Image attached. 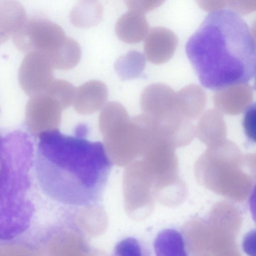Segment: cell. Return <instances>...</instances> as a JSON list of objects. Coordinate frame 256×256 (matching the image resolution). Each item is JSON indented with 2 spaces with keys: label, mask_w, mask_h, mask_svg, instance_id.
Instances as JSON below:
<instances>
[{
  "label": "cell",
  "mask_w": 256,
  "mask_h": 256,
  "mask_svg": "<svg viewBox=\"0 0 256 256\" xmlns=\"http://www.w3.org/2000/svg\"><path fill=\"white\" fill-rule=\"evenodd\" d=\"M157 256H186L184 242L182 234L177 230L166 229L160 232L154 242Z\"/></svg>",
  "instance_id": "obj_14"
},
{
  "label": "cell",
  "mask_w": 256,
  "mask_h": 256,
  "mask_svg": "<svg viewBox=\"0 0 256 256\" xmlns=\"http://www.w3.org/2000/svg\"><path fill=\"white\" fill-rule=\"evenodd\" d=\"M166 0H125L128 10L143 14L150 12L160 6Z\"/></svg>",
  "instance_id": "obj_20"
},
{
  "label": "cell",
  "mask_w": 256,
  "mask_h": 256,
  "mask_svg": "<svg viewBox=\"0 0 256 256\" xmlns=\"http://www.w3.org/2000/svg\"><path fill=\"white\" fill-rule=\"evenodd\" d=\"M178 107L187 119L196 118L202 112L206 103L204 92L197 86L184 88L176 94Z\"/></svg>",
  "instance_id": "obj_12"
},
{
  "label": "cell",
  "mask_w": 256,
  "mask_h": 256,
  "mask_svg": "<svg viewBox=\"0 0 256 256\" xmlns=\"http://www.w3.org/2000/svg\"><path fill=\"white\" fill-rule=\"evenodd\" d=\"M76 88L66 80L54 79L44 92L54 98L64 110L72 104Z\"/></svg>",
  "instance_id": "obj_18"
},
{
  "label": "cell",
  "mask_w": 256,
  "mask_h": 256,
  "mask_svg": "<svg viewBox=\"0 0 256 256\" xmlns=\"http://www.w3.org/2000/svg\"><path fill=\"white\" fill-rule=\"evenodd\" d=\"M228 0H196L203 10L210 12L222 10L228 6Z\"/></svg>",
  "instance_id": "obj_23"
},
{
  "label": "cell",
  "mask_w": 256,
  "mask_h": 256,
  "mask_svg": "<svg viewBox=\"0 0 256 256\" xmlns=\"http://www.w3.org/2000/svg\"><path fill=\"white\" fill-rule=\"evenodd\" d=\"M176 94L162 84H152L142 92L140 106L143 114L156 122L166 121L178 113Z\"/></svg>",
  "instance_id": "obj_6"
},
{
  "label": "cell",
  "mask_w": 256,
  "mask_h": 256,
  "mask_svg": "<svg viewBox=\"0 0 256 256\" xmlns=\"http://www.w3.org/2000/svg\"><path fill=\"white\" fill-rule=\"evenodd\" d=\"M197 132L199 136L206 134L225 135L226 125L218 110H211L204 114L198 124Z\"/></svg>",
  "instance_id": "obj_19"
},
{
  "label": "cell",
  "mask_w": 256,
  "mask_h": 256,
  "mask_svg": "<svg viewBox=\"0 0 256 256\" xmlns=\"http://www.w3.org/2000/svg\"><path fill=\"white\" fill-rule=\"evenodd\" d=\"M178 42L176 36L170 30L154 28L149 30L145 38L144 56L153 64L164 62L174 54Z\"/></svg>",
  "instance_id": "obj_7"
},
{
  "label": "cell",
  "mask_w": 256,
  "mask_h": 256,
  "mask_svg": "<svg viewBox=\"0 0 256 256\" xmlns=\"http://www.w3.org/2000/svg\"><path fill=\"white\" fill-rule=\"evenodd\" d=\"M58 130L38 135L36 169L41 186L66 208L94 206L102 200L112 167L104 146L67 137Z\"/></svg>",
  "instance_id": "obj_1"
},
{
  "label": "cell",
  "mask_w": 256,
  "mask_h": 256,
  "mask_svg": "<svg viewBox=\"0 0 256 256\" xmlns=\"http://www.w3.org/2000/svg\"><path fill=\"white\" fill-rule=\"evenodd\" d=\"M12 36L14 44L20 50L27 53L40 52L48 58L52 65L67 37L60 26L40 18L28 19Z\"/></svg>",
  "instance_id": "obj_3"
},
{
  "label": "cell",
  "mask_w": 256,
  "mask_h": 256,
  "mask_svg": "<svg viewBox=\"0 0 256 256\" xmlns=\"http://www.w3.org/2000/svg\"><path fill=\"white\" fill-rule=\"evenodd\" d=\"M243 126L247 137L252 141H256V104H250L245 110L243 118Z\"/></svg>",
  "instance_id": "obj_21"
},
{
  "label": "cell",
  "mask_w": 256,
  "mask_h": 256,
  "mask_svg": "<svg viewBox=\"0 0 256 256\" xmlns=\"http://www.w3.org/2000/svg\"><path fill=\"white\" fill-rule=\"evenodd\" d=\"M27 20L25 10L19 2L14 0L0 2V29L9 36L19 32Z\"/></svg>",
  "instance_id": "obj_11"
},
{
  "label": "cell",
  "mask_w": 256,
  "mask_h": 256,
  "mask_svg": "<svg viewBox=\"0 0 256 256\" xmlns=\"http://www.w3.org/2000/svg\"><path fill=\"white\" fill-rule=\"evenodd\" d=\"M214 104L218 110L230 114L244 110L252 98V88L246 84H238L217 91Z\"/></svg>",
  "instance_id": "obj_10"
},
{
  "label": "cell",
  "mask_w": 256,
  "mask_h": 256,
  "mask_svg": "<svg viewBox=\"0 0 256 256\" xmlns=\"http://www.w3.org/2000/svg\"><path fill=\"white\" fill-rule=\"evenodd\" d=\"M102 6L97 0H80L73 8L70 20L76 26L88 28L97 24L102 18Z\"/></svg>",
  "instance_id": "obj_13"
},
{
  "label": "cell",
  "mask_w": 256,
  "mask_h": 256,
  "mask_svg": "<svg viewBox=\"0 0 256 256\" xmlns=\"http://www.w3.org/2000/svg\"><path fill=\"white\" fill-rule=\"evenodd\" d=\"M256 0H228V6L238 14H246L254 12Z\"/></svg>",
  "instance_id": "obj_22"
},
{
  "label": "cell",
  "mask_w": 256,
  "mask_h": 256,
  "mask_svg": "<svg viewBox=\"0 0 256 256\" xmlns=\"http://www.w3.org/2000/svg\"><path fill=\"white\" fill-rule=\"evenodd\" d=\"M108 95V89L104 82L97 80L88 81L76 88L74 108L80 114H94L106 104Z\"/></svg>",
  "instance_id": "obj_8"
},
{
  "label": "cell",
  "mask_w": 256,
  "mask_h": 256,
  "mask_svg": "<svg viewBox=\"0 0 256 256\" xmlns=\"http://www.w3.org/2000/svg\"><path fill=\"white\" fill-rule=\"evenodd\" d=\"M256 52L253 32L238 14L227 9L209 14L186 46L201 84L216 91L254 78Z\"/></svg>",
  "instance_id": "obj_2"
},
{
  "label": "cell",
  "mask_w": 256,
  "mask_h": 256,
  "mask_svg": "<svg viewBox=\"0 0 256 256\" xmlns=\"http://www.w3.org/2000/svg\"><path fill=\"white\" fill-rule=\"evenodd\" d=\"M8 38L9 36L0 29V45L4 43Z\"/></svg>",
  "instance_id": "obj_25"
},
{
  "label": "cell",
  "mask_w": 256,
  "mask_h": 256,
  "mask_svg": "<svg viewBox=\"0 0 256 256\" xmlns=\"http://www.w3.org/2000/svg\"><path fill=\"white\" fill-rule=\"evenodd\" d=\"M146 57L140 52L130 50L120 56L114 68L122 80H130L138 76L146 66Z\"/></svg>",
  "instance_id": "obj_15"
},
{
  "label": "cell",
  "mask_w": 256,
  "mask_h": 256,
  "mask_svg": "<svg viewBox=\"0 0 256 256\" xmlns=\"http://www.w3.org/2000/svg\"><path fill=\"white\" fill-rule=\"evenodd\" d=\"M62 110L59 103L44 91L30 96L25 111L29 130L38 136L58 130Z\"/></svg>",
  "instance_id": "obj_4"
},
{
  "label": "cell",
  "mask_w": 256,
  "mask_h": 256,
  "mask_svg": "<svg viewBox=\"0 0 256 256\" xmlns=\"http://www.w3.org/2000/svg\"><path fill=\"white\" fill-rule=\"evenodd\" d=\"M115 32L118 38L125 43L140 42L146 38L149 32L144 14L128 10L118 18Z\"/></svg>",
  "instance_id": "obj_9"
},
{
  "label": "cell",
  "mask_w": 256,
  "mask_h": 256,
  "mask_svg": "<svg viewBox=\"0 0 256 256\" xmlns=\"http://www.w3.org/2000/svg\"><path fill=\"white\" fill-rule=\"evenodd\" d=\"M54 67L44 54L36 51L27 53L18 70V82L28 96L44 91L54 80Z\"/></svg>",
  "instance_id": "obj_5"
},
{
  "label": "cell",
  "mask_w": 256,
  "mask_h": 256,
  "mask_svg": "<svg viewBox=\"0 0 256 256\" xmlns=\"http://www.w3.org/2000/svg\"><path fill=\"white\" fill-rule=\"evenodd\" d=\"M244 251L250 256H256V230H252L245 236L242 242Z\"/></svg>",
  "instance_id": "obj_24"
},
{
  "label": "cell",
  "mask_w": 256,
  "mask_h": 256,
  "mask_svg": "<svg viewBox=\"0 0 256 256\" xmlns=\"http://www.w3.org/2000/svg\"><path fill=\"white\" fill-rule=\"evenodd\" d=\"M125 108L120 103L110 102L102 108L98 118L100 132L104 135L106 132L129 119Z\"/></svg>",
  "instance_id": "obj_16"
},
{
  "label": "cell",
  "mask_w": 256,
  "mask_h": 256,
  "mask_svg": "<svg viewBox=\"0 0 256 256\" xmlns=\"http://www.w3.org/2000/svg\"><path fill=\"white\" fill-rule=\"evenodd\" d=\"M81 49L78 42L67 36L54 63V68L68 70L75 67L81 58Z\"/></svg>",
  "instance_id": "obj_17"
}]
</instances>
